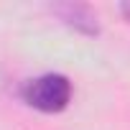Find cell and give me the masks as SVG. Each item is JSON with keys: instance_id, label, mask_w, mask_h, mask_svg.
<instances>
[{"instance_id": "obj_2", "label": "cell", "mask_w": 130, "mask_h": 130, "mask_svg": "<svg viewBox=\"0 0 130 130\" xmlns=\"http://www.w3.org/2000/svg\"><path fill=\"white\" fill-rule=\"evenodd\" d=\"M61 26H67L69 31L87 36V38H97L102 33V23L100 15L94 13L92 5L87 3H72V0H64V3H51L46 8Z\"/></svg>"}, {"instance_id": "obj_3", "label": "cell", "mask_w": 130, "mask_h": 130, "mask_svg": "<svg viewBox=\"0 0 130 130\" xmlns=\"http://www.w3.org/2000/svg\"><path fill=\"white\" fill-rule=\"evenodd\" d=\"M117 13L122 15V21H127V23H130V0H127V3H120V5H117Z\"/></svg>"}, {"instance_id": "obj_1", "label": "cell", "mask_w": 130, "mask_h": 130, "mask_svg": "<svg viewBox=\"0 0 130 130\" xmlns=\"http://www.w3.org/2000/svg\"><path fill=\"white\" fill-rule=\"evenodd\" d=\"M18 94L31 110L43 112V115H59L69 107L74 97V84L61 72H46V74L26 79Z\"/></svg>"}]
</instances>
